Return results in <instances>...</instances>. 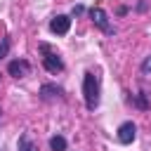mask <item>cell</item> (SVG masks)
Listing matches in <instances>:
<instances>
[{
  "label": "cell",
  "mask_w": 151,
  "mask_h": 151,
  "mask_svg": "<svg viewBox=\"0 0 151 151\" xmlns=\"http://www.w3.org/2000/svg\"><path fill=\"white\" fill-rule=\"evenodd\" d=\"M99 92H101L99 90V78L94 73H85V78H83V97H85L87 111H94L99 106V101H101Z\"/></svg>",
  "instance_id": "6da1fadb"
},
{
  "label": "cell",
  "mask_w": 151,
  "mask_h": 151,
  "mask_svg": "<svg viewBox=\"0 0 151 151\" xmlns=\"http://www.w3.org/2000/svg\"><path fill=\"white\" fill-rule=\"evenodd\" d=\"M40 52L45 54V57H42V66H45L50 73H61V71H64V61H61V57H59L57 52H52L45 42L40 45Z\"/></svg>",
  "instance_id": "7a4b0ae2"
},
{
  "label": "cell",
  "mask_w": 151,
  "mask_h": 151,
  "mask_svg": "<svg viewBox=\"0 0 151 151\" xmlns=\"http://www.w3.org/2000/svg\"><path fill=\"white\" fill-rule=\"evenodd\" d=\"M90 19H92L94 26H99L104 33H109V35L113 33V26L109 24V17H106V12H104L101 7H92V9H90Z\"/></svg>",
  "instance_id": "3957f363"
},
{
  "label": "cell",
  "mask_w": 151,
  "mask_h": 151,
  "mask_svg": "<svg viewBox=\"0 0 151 151\" xmlns=\"http://www.w3.org/2000/svg\"><path fill=\"white\" fill-rule=\"evenodd\" d=\"M134 137H137V125L132 120H125L118 125V142L120 144H132Z\"/></svg>",
  "instance_id": "277c9868"
},
{
  "label": "cell",
  "mask_w": 151,
  "mask_h": 151,
  "mask_svg": "<svg viewBox=\"0 0 151 151\" xmlns=\"http://www.w3.org/2000/svg\"><path fill=\"white\" fill-rule=\"evenodd\" d=\"M7 73L14 76V78H26L31 73V64L26 59H14V61L7 64Z\"/></svg>",
  "instance_id": "5b68a950"
},
{
  "label": "cell",
  "mask_w": 151,
  "mask_h": 151,
  "mask_svg": "<svg viewBox=\"0 0 151 151\" xmlns=\"http://www.w3.org/2000/svg\"><path fill=\"white\" fill-rule=\"evenodd\" d=\"M68 28H71V17H66V14H57L50 21V31L57 33V35H66Z\"/></svg>",
  "instance_id": "8992f818"
},
{
  "label": "cell",
  "mask_w": 151,
  "mask_h": 151,
  "mask_svg": "<svg viewBox=\"0 0 151 151\" xmlns=\"http://www.w3.org/2000/svg\"><path fill=\"white\" fill-rule=\"evenodd\" d=\"M40 97H42L45 101H50V99H64V90H61L59 85L45 83V85L40 87Z\"/></svg>",
  "instance_id": "52a82bcc"
},
{
  "label": "cell",
  "mask_w": 151,
  "mask_h": 151,
  "mask_svg": "<svg viewBox=\"0 0 151 151\" xmlns=\"http://www.w3.org/2000/svg\"><path fill=\"white\" fill-rule=\"evenodd\" d=\"M50 149H52V151H66V139H64L61 134L50 137Z\"/></svg>",
  "instance_id": "ba28073f"
},
{
  "label": "cell",
  "mask_w": 151,
  "mask_h": 151,
  "mask_svg": "<svg viewBox=\"0 0 151 151\" xmlns=\"http://www.w3.org/2000/svg\"><path fill=\"white\" fill-rule=\"evenodd\" d=\"M17 151H38V146L28 139V134H21V137H19V146H17Z\"/></svg>",
  "instance_id": "9c48e42d"
},
{
  "label": "cell",
  "mask_w": 151,
  "mask_h": 151,
  "mask_svg": "<svg viewBox=\"0 0 151 151\" xmlns=\"http://www.w3.org/2000/svg\"><path fill=\"white\" fill-rule=\"evenodd\" d=\"M134 101H137V106H139V109H149V101H146V94H144V92H142V94H137V99H134Z\"/></svg>",
  "instance_id": "30bf717a"
},
{
  "label": "cell",
  "mask_w": 151,
  "mask_h": 151,
  "mask_svg": "<svg viewBox=\"0 0 151 151\" xmlns=\"http://www.w3.org/2000/svg\"><path fill=\"white\" fill-rule=\"evenodd\" d=\"M142 73H151V57H146L142 61Z\"/></svg>",
  "instance_id": "8fae6325"
},
{
  "label": "cell",
  "mask_w": 151,
  "mask_h": 151,
  "mask_svg": "<svg viewBox=\"0 0 151 151\" xmlns=\"http://www.w3.org/2000/svg\"><path fill=\"white\" fill-rule=\"evenodd\" d=\"M7 52H9V40H2V45H0V59L7 57Z\"/></svg>",
  "instance_id": "7c38bea8"
}]
</instances>
